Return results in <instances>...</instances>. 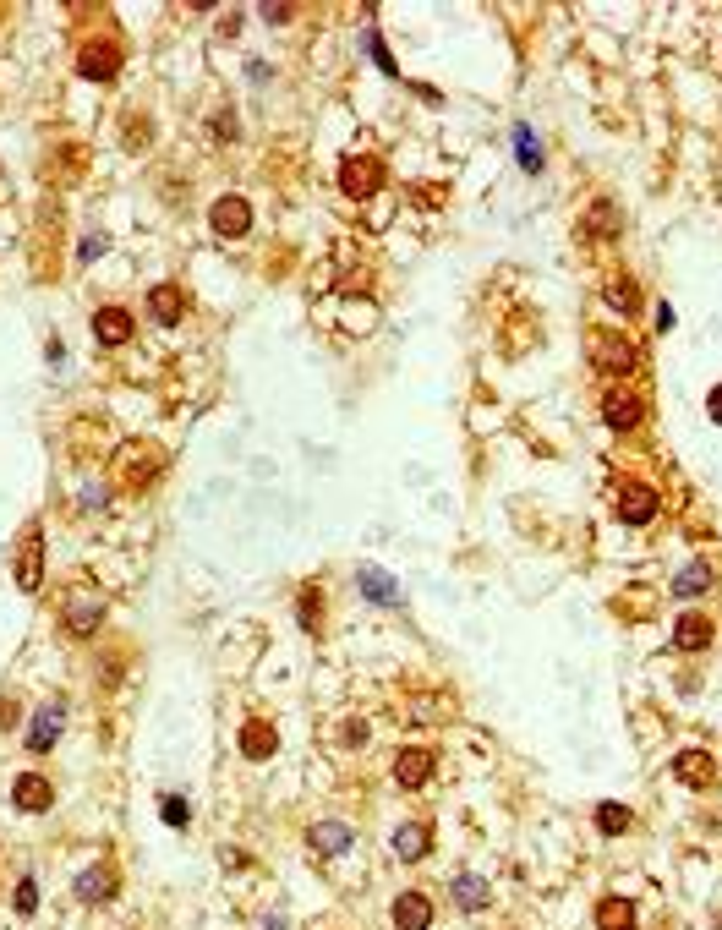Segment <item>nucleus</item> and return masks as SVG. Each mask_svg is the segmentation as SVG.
Instances as JSON below:
<instances>
[{
  "label": "nucleus",
  "mask_w": 722,
  "mask_h": 930,
  "mask_svg": "<svg viewBox=\"0 0 722 930\" xmlns=\"http://www.w3.org/2000/svg\"><path fill=\"white\" fill-rule=\"evenodd\" d=\"M591 362H597L602 372H630V367L640 362V351H635L630 334H619V329H597V334H591Z\"/></svg>",
  "instance_id": "nucleus-1"
},
{
  "label": "nucleus",
  "mask_w": 722,
  "mask_h": 930,
  "mask_svg": "<svg viewBox=\"0 0 722 930\" xmlns=\"http://www.w3.org/2000/svg\"><path fill=\"white\" fill-rule=\"evenodd\" d=\"M208 225H214V236L241 241L252 230V203H247V197H236V192H225L214 208H208Z\"/></svg>",
  "instance_id": "nucleus-2"
},
{
  "label": "nucleus",
  "mask_w": 722,
  "mask_h": 930,
  "mask_svg": "<svg viewBox=\"0 0 722 930\" xmlns=\"http://www.w3.org/2000/svg\"><path fill=\"white\" fill-rule=\"evenodd\" d=\"M17 586L22 591H39L44 586V531L28 526L17 537Z\"/></svg>",
  "instance_id": "nucleus-3"
},
{
  "label": "nucleus",
  "mask_w": 722,
  "mask_h": 930,
  "mask_svg": "<svg viewBox=\"0 0 722 930\" xmlns=\"http://www.w3.org/2000/svg\"><path fill=\"white\" fill-rule=\"evenodd\" d=\"M383 181H389V170H383V159H372V154H356V159L340 165V186L351 197H372Z\"/></svg>",
  "instance_id": "nucleus-4"
},
{
  "label": "nucleus",
  "mask_w": 722,
  "mask_h": 930,
  "mask_svg": "<svg viewBox=\"0 0 722 930\" xmlns=\"http://www.w3.org/2000/svg\"><path fill=\"white\" fill-rule=\"evenodd\" d=\"M66 630L72 635H93L104 624V602H99V591H72V597H66Z\"/></svg>",
  "instance_id": "nucleus-5"
},
{
  "label": "nucleus",
  "mask_w": 722,
  "mask_h": 930,
  "mask_svg": "<svg viewBox=\"0 0 722 930\" xmlns=\"http://www.w3.org/2000/svg\"><path fill=\"white\" fill-rule=\"evenodd\" d=\"M11 799H17V810H28V816H39V810L55 805V783L39 772H22L17 783H11Z\"/></svg>",
  "instance_id": "nucleus-6"
},
{
  "label": "nucleus",
  "mask_w": 722,
  "mask_h": 930,
  "mask_svg": "<svg viewBox=\"0 0 722 930\" xmlns=\"http://www.w3.org/2000/svg\"><path fill=\"white\" fill-rule=\"evenodd\" d=\"M602 422H608L613 433H630V427H640V394L608 389V394H602Z\"/></svg>",
  "instance_id": "nucleus-7"
},
{
  "label": "nucleus",
  "mask_w": 722,
  "mask_h": 930,
  "mask_svg": "<svg viewBox=\"0 0 722 930\" xmlns=\"http://www.w3.org/2000/svg\"><path fill=\"white\" fill-rule=\"evenodd\" d=\"M651 515H657V493H651L646 482H624L619 487V520L624 526H646Z\"/></svg>",
  "instance_id": "nucleus-8"
},
{
  "label": "nucleus",
  "mask_w": 722,
  "mask_h": 930,
  "mask_svg": "<svg viewBox=\"0 0 722 930\" xmlns=\"http://www.w3.org/2000/svg\"><path fill=\"white\" fill-rule=\"evenodd\" d=\"M61 728H66V706H61V701L39 706V712H33V728H28V750L44 755L55 739H61Z\"/></svg>",
  "instance_id": "nucleus-9"
},
{
  "label": "nucleus",
  "mask_w": 722,
  "mask_h": 930,
  "mask_svg": "<svg viewBox=\"0 0 722 930\" xmlns=\"http://www.w3.org/2000/svg\"><path fill=\"white\" fill-rule=\"evenodd\" d=\"M77 72L93 77V83H110V77L121 72V50H115L110 39H104V44H83V55H77Z\"/></svg>",
  "instance_id": "nucleus-10"
},
{
  "label": "nucleus",
  "mask_w": 722,
  "mask_h": 930,
  "mask_svg": "<svg viewBox=\"0 0 722 930\" xmlns=\"http://www.w3.org/2000/svg\"><path fill=\"white\" fill-rule=\"evenodd\" d=\"M580 230H586L591 241H613L624 230V214H619V203H608V197H597V203L580 214Z\"/></svg>",
  "instance_id": "nucleus-11"
},
{
  "label": "nucleus",
  "mask_w": 722,
  "mask_h": 930,
  "mask_svg": "<svg viewBox=\"0 0 722 930\" xmlns=\"http://www.w3.org/2000/svg\"><path fill=\"white\" fill-rule=\"evenodd\" d=\"M673 777H679V783H690V788H712L717 783V761L706 750H679V755H673Z\"/></svg>",
  "instance_id": "nucleus-12"
},
{
  "label": "nucleus",
  "mask_w": 722,
  "mask_h": 930,
  "mask_svg": "<svg viewBox=\"0 0 722 930\" xmlns=\"http://www.w3.org/2000/svg\"><path fill=\"white\" fill-rule=\"evenodd\" d=\"M274 750H279L274 723L269 717H247V723H241V755H247V761H269Z\"/></svg>",
  "instance_id": "nucleus-13"
},
{
  "label": "nucleus",
  "mask_w": 722,
  "mask_h": 930,
  "mask_svg": "<svg viewBox=\"0 0 722 930\" xmlns=\"http://www.w3.org/2000/svg\"><path fill=\"white\" fill-rule=\"evenodd\" d=\"M717 641V624L706 619V613H684L679 624H673V646L679 651H706Z\"/></svg>",
  "instance_id": "nucleus-14"
},
{
  "label": "nucleus",
  "mask_w": 722,
  "mask_h": 930,
  "mask_svg": "<svg viewBox=\"0 0 722 930\" xmlns=\"http://www.w3.org/2000/svg\"><path fill=\"white\" fill-rule=\"evenodd\" d=\"M389 914H394V930H427L433 925V903H427V892H400Z\"/></svg>",
  "instance_id": "nucleus-15"
},
{
  "label": "nucleus",
  "mask_w": 722,
  "mask_h": 930,
  "mask_svg": "<svg viewBox=\"0 0 722 930\" xmlns=\"http://www.w3.org/2000/svg\"><path fill=\"white\" fill-rule=\"evenodd\" d=\"M93 340L110 345V351H115V345H126V340H132V312H126V307L93 312Z\"/></svg>",
  "instance_id": "nucleus-16"
},
{
  "label": "nucleus",
  "mask_w": 722,
  "mask_h": 930,
  "mask_svg": "<svg viewBox=\"0 0 722 930\" xmlns=\"http://www.w3.org/2000/svg\"><path fill=\"white\" fill-rule=\"evenodd\" d=\"M427 777H433V750H416L411 744V750L394 755V783L400 788H422Z\"/></svg>",
  "instance_id": "nucleus-17"
},
{
  "label": "nucleus",
  "mask_w": 722,
  "mask_h": 930,
  "mask_svg": "<svg viewBox=\"0 0 722 930\" xmlns=\"http://www.w3.org/2000/svg\"><path fill=\"white\" fill-rule=\"evenodd\" d=\"M148 318L181 323L186 318V290L181 285H154V290H148Z\"/></svg>",
  "instance_id": "nucleus-18"
},
{
  "label": "nucleus",
  "mask_w": 722,
  "mask_h": 930,
  "mask_svg": "<svg viewBox=\"0 0 722 930\" xmlns=\"http://www.w3.org/2000/svg\"><path fill=\"white\" fill-rule=\"evenodd\" d=\"M307 848L312 854H345V848H351V827H345V821H318V827L307 832Z\"/></svg>",
  "instance_id": "nucleus-19"
},
{
  "label": "nucleus",
  "mask_w": 722,
  "mask_h": 930,
  "mask_svg": "<svg viewBox=\"0 0 722 930\" xmlns=\"http://www.w3.org/2000/svg\"><path fill=\"white\" fill-rule=\"evenodd\" d=\"M356 586H361V597H372V602H383V608H400V586H394L389 575H383L378 564H367V569H356Z\"/></svg>",
  "instance_id": "nucleus-20"
},
{
  "label": "nucleus",
  "mask_w": 722,
  "mask_h": 930,
  "mask_svg": "<svg viewBox=\"0 0 722 930\" xmlns=\"http://www.w3.org/2000/svg\"><path fill=\"white\" fill-rule=\"evenodd\" d=\"M77 898H83V903H110L115 898V870L110 865L83 870V876H77Z\"/></svg>",
  "instance_id": "nucleus-21"
},
{
  "label": "nucleus",
  "mask_w": 722,
  "mask_h": 930,
  "mask_svg": "<svg viewBox=\"0 0 722 930\" xmlns=\"http://www.w3.org/2000/svg\"><path fill=\"white\" fill-rule=\"evenodd\" d=\"M597 930H635V903L630 898H602L597 903Z\"/></svg>",
  "instance_id": "nucleus-22"
},
{
  "label": "nucleus",
  "mask_w": 722,
  "mask_h": 930,
  "mask_svg": "<svg viewBox=\"0 0 722 930\" xmlns=\"http://www.w3.org/2000/svg\"><path fill=\"white\" fill-rule=\"evenodd\" d=\"M427 843H433V827H427V821H411V827L394 832V854L400 859H422Z\"/></svg>",
  "instance_id": "nucleus-23"
},
{
  "label": "nucleus",
  "mask_w": 722,
  "mask_h": 930,
  "mask_svg": "<svg viewBox=\"0 0 722 930\" xmlns=\"http://www.w3.org/2000/svg\"><path fill=\"white\" fill-rule=\"evenodd\" d=\"M701 591H712V564L695 558V564H684V575L673 580V597H701Z\"/></svg>",
  "instance_id": "nucleus-24"
},
{
  "label": "nucleus",
  "mask_w": 722,
  "mask_h": 930,
  "mask_svg": "<svg viewBox=\"0 0 722 930\" xmlns=\"http://www.w3.org/2000/svg\"><path fill=\"white\" fill-rule=\"evenodd\" d=\"M602 296H608V307H619L624 318H630V312H640V285L630 274H613L608 279V290H602Z\"/></svg>",
  "instance_id": "nucleus-25"
},
{
  "label": "nucleus",
  "mask_w": 722,
  "mask_h": 930,
  "mask_svg": "<svg viewBox=\"0 0 722 930\" xmlns=\"http://www.w3.org/2000/svg\"><path fill=\"white\" fill-rule=\"evenodd\" d=\"M148 444H132L126 449V487H137V482H154L159 476V455H143Z\"/></svg>",
  "instance_id": "nucleus-26"
},
{
  "label": "nucleus",
  "mask_w": 722,
  "mask_h": 930,
  "mask_svg": "<svg viewBox=\"0 0 722 930\" xmlns=\"http://www.w3.org/2000/svg\"><path fill=\"white\" fill-rule=\"evenodd\" d=\"M454 898H460V909H487V898H493V892H487V881L482 876H454Z\"/></svg>",
  "instance_id": "nucleus-27"
},
{
  "label": "nucleus",
  "mask_w": 722,
  "mask_h": 930,
  "mask_svg": "<svg viewBox=\"0 0 722 930\" xmlns=\"http://www.w3.org/2000/svg\"><path fill=\"white\" fill-rule=\"evenodd\" d=\"M515 154H520V170H531V176L542 170V143L531 126H515Z\"/></svg>",
  "instance_id": "nucleus-28"
},
{
  "label": "nucleus",
  "mask_w": 722,
  "mask_h": 930,
  "mask_svg": "<svg viewBox=\"0 0 722 930\" xmlns=\"http://www.w3.org/2000/svg\"><path fill=\"white\" fill-rule=\"evenodd\" d=\"M630 810H624V805H613V799H608V805H597V832H608V837H619V832H630Z\"/></svg>",
  "instance_id": "nucleus-29"
},
{
  "label": "nucleus",
  "mask_w": 722,
  "mask_h": 930,
  "mask_svg": "<svg viewBox=\"0 0 722 930\" xmlns=\"http://www.w3.org/2000/svg\"><path fill=\"white\" fill-rule=\"evenodd\" d=\"M296 619H301V630H318V619H323V591L318 586H307L296 597Z\"/></svg>",
  "instance_id": "nucleus-30"
},
{
  "label": "nucleus",
  "mask_w": 722,
  "mask_h": 930,
  "mask_svg": "<svg viewBox=\"0 0 722 930\" xmlns=\"http://www.w3.org/2000/svg\"><path fill=\"white\" fill-rule=\"evenodd\" d=\"M159 816H165V827H192V805H186V799L181 794H165V799H159Z\"/></svg>",
  "instance_id": "nucleus-31"
},
{
  "label": "nucleus",
  "mask_w": 722,
  "mask_h": 930,
  "mask_svg": "<svg viewBox=\"0 0 722 930\" xmlns=\"http://www.w3.org/2000/svg\"><path fill=\"white\" fill-rule=\"evenodd\" d=\"M367 50H372V61H378V72H389V77H394V55L383 50V39H378V33H367Z\"/></svg>",
  "instance_id": "nucleus-32"
},
{
  "label": "nucleus",
  "mask_w": 722,
  "mask_h": 930,
  "mask_svg": "<svg viewBox=\"0 0 722 930\" xmlns=\"http://www.w3.org/2000/svg\"><path fill=\"white\" fill-rule=\"evenodd\" d=\"M39 909V887H33V881H22L17 887V914H33Z\"/></svg>",
  "instance_id": "nucleus-33"
},
{
  "label": "nucleus",
  "mask_w": 722,
  "mask_h": 930,
  "mask_svg": "<svg viewBox=\"0 0 722 930\" xmlns=\"http://www.w3.org/2000/svg\"><path fill=\"white\" fill-rule=\"evenodd\" d=\"M258 11H263L269 22H290V11H296V6H285V0H269V6H258Z\"/></svg>",
  "instance_id": "nucleus-34"
},
{
  "label": "nucleus",
  "mask_w": 722,
  "mask_h": 930,
  "mask_svg": "<svg viewBox=\"0 0 722 930\" xmlns=\"http://www.w3.org/2000/svg\"><path fill=\"white\" fill-rule=\"evenodd\" d=\"M214 137H236V115H214Z\"/></svg>",
  "instance_id": "nucleus-35"
},
{
  "label": "nucleus",
  "mask_w": 722,
  "mask_h": 930,
  "mask_svg": "<svg viewBox=\"0 0 722 930\" xmlns=\"http://www.w3.org/2000/svg\"><path fill=\"white\" fill-rule=\"evenodd\" d=\"M345 744H367V723H345Z\"/></svg>",
  "instance_id": "nucleus-36"
},
{
  "label": "nucleus",
  "mask_w": 722,
  "mask_h": 930,
  "mask_svg": "<svg viewBox=\"0 0 722 930\" xmlns=\"http://www.w3.org/2000/svg\"><path fill=\"white\" fill-rule=\"evenodd\" d=\"M17 717H22V712H17V701H0V728H11Z\"/></svg>",
  "instance_id": "nucleus-37"
},
{
  "label": "nucleus",
  "mask_w": 722,
  "mask_h": 930,
  "mask_svg": "<svg viewBox=\"0 0 722 930\" xmlns=\"http://www.w3.org/2000/svg\"><path fill=\"white\" fill-rule=\"evenodd\" d=\"M99 252H104V236H88V241H83V263L99 258Z\"/></svg>",
  "instance_id": "nucleus-38"
},
{
  "label": "nucleus",
  "mask_w": 722,
  "mask_h": 930,
  "mask_svg": "<svg viewBox=\"0 0 722 930\" xmlns=\"http://www.w3.org/2000/svg\"><path fill=\"white\" fill-rule=\"evenodd\" d=\"M706 405H712V416H717V422H722V383H717V389H712V400H706Z\"/></svg>",
  "instance_id": "nucleus-39"
}]
</instances>
